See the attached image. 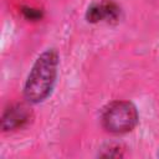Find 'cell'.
<instances>
[{"label": "cell", "instance_id": "1", "mask_svg": "<svg viewBox=\"0 0 159 159\" xmlns=\"http://www.w3.org/2000/svg\"><path fill=\"white\" fill-rule=\"evenodd\" d=\"M60 57L55 48H47L35 60L24 84V98L37 104L48 98L56 84Z\"/></svg>", "mask_w": 159, "mask_h": 159}, {"label": "cell", "instance_id": "3", "mask_svg": "<svg viewBox=\"0 0 159 159\" xmlns=\"http://www.w3.org/2000/svg\"><path fill=\"white\" fill-rule=\"evenodd\" d=\"M32 118L30 108L24 103H14L6 107L1 116L2 132H12L25 127Z\"/></svg>", "mask_w": 159, "mask_h": 159}, {"label": "cell", "instance_id": "5", "mask_svg": "<svg viewBox=\"0 0 159 159\" xmlns=\"http://www.w3.org/2000/svg\"><path fill=\"white\" fill-rule=\"evenodd\" d=\"M24 16L27 20H40L42 17L41 11H39L37 9H32V7H24L22 9Z\"/></svg>", "mask_w": 159, "mask_h": 159}, {"label": "cell", "instance_id": "4", "mask_svg": "<svg viewBox=\"0 0 159 159\" xmlns=\"http://www.w3.org/2000/svg\"><path fill=\"white\" fill-rule=\"evenodd\" d=\"M120 17V7L113 0H101L88 6L86 19L88 22H116Z\"/></svg>", "mask_w": 159, "mask_h": 159}, {"label": "cell", "instance_id": "2", "mask_svg": "<svg viewBox=\"0 0 159 159\" xmlns=\"http://www.w3.org/2000/svg\"><path fill=\"white\" fill-rule=\"evenodd\" d=\"M139 120L137 107L129 101H113L101 114L102 127L111 134H124L135 128Z\"/></svg>", "mask_w": 159, "mask_h": 159}, {"label": "cell", "instance_id": "6", "mask_svg": "<svg viewBox=\"0 0 159 159\" xmlns=\"http://www.w3.org/2000/svg\"><path fill=\"white\" fill-rule=\"evenodd\" d=\"M103 150H104V153L99 154L101 157L108 158V157H122L123 155L122 154V149L118 145H109L107 149H103Z\"/></svg>", "mask_w": 159, "mask_h": 159}]
</instances>
